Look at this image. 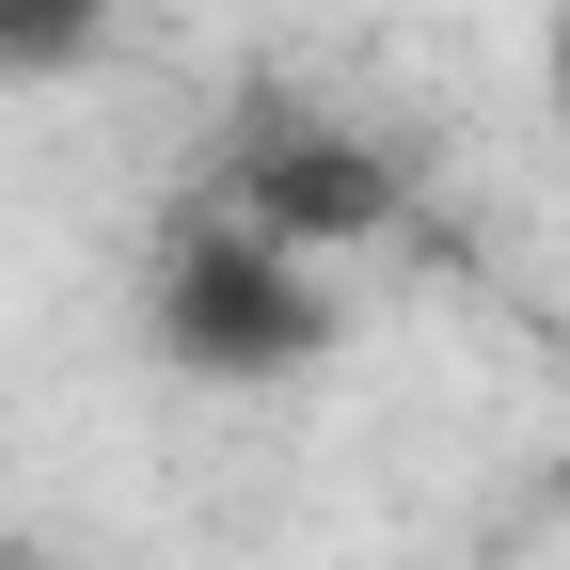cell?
Here are the masks:
<instances>
[{
	"instance_id": "cell-1",
	"label": "cell",
	"mask_w": 570,
	"mask_h": 570,
	"mask_svg": "<svg viewBox=\"0 0 570 570\" xmlns=\"http://www.w3.org/2000/svg\"><path fill=\"white\" fill-rule=\"evenodd\" d=\"M142 348H159L175 381H223V396H269V381H317L348 348V285L269 254L254 223H223V206H190V223L159 238V269H142Z\"/></svg>"
},
{
	"instance_id": "cell-3",
	"label": "cell",
	"mask_w": 570,
	"mask_h": 570,
	"mask_svg": "<svg viewBox=\"0 0 570 570\" xmlns=\"http://www.w3.org/2000/svg\"><path fill=\"white\" fill-rule=\"evenodd\" d=\"M127 0H0V80H80Z\"/></svg>"
},
{
	"instance_id": "cell-2",
	"label": "cell",
	"mask_w": 570,
	"mask_h": 570,
	"mask_svg": "<svg viewBox=\"0 0 570 570\" xmlns=\"http://www.w3.org/2000/svg\"><path fill=\"white\" fill-rule=\"evenodd\" d=\"M190 206H223V223H254L269 254L333 269V254H365L396 206H412V175H396L381 127H348V111H317V96H254V111L223 127V159H206Z\"/></svg>"
},
{
	"instance_id": "cell-4",
	"label": "cell",
	"mask_w": 570,
	"mask_h": 570,
	"mask_svg": "<svg viewBox=\"0 0 570 570\" xmlns=\"http://www.w3.org/2000/svg\"><path fill=\"white\" fill-rule=\"evenodd\" d=\"M539 63H554V127H570V0H554V48H539Z\"/></svg>"
}]
</instances>
